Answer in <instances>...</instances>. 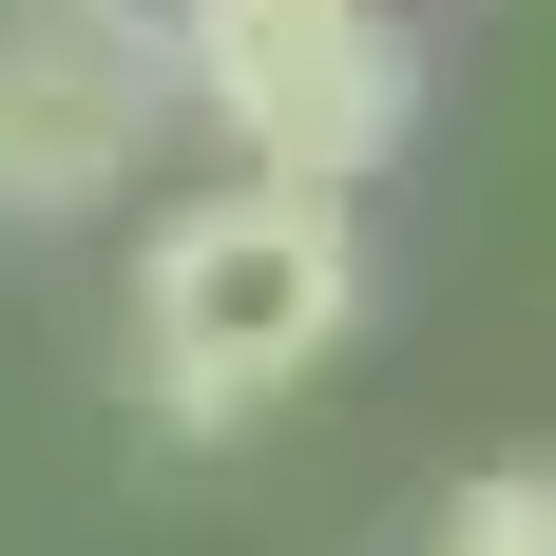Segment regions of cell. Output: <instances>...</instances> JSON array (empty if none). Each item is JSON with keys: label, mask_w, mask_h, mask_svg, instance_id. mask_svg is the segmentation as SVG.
I'll return each instance as SVG.
<instances>
[{"label": "cell", "mask_w": 556, "mask_h": 556, "mask_svg": "<svg viewBox=\"0 0 556 556\" xmlns=\"http://www.w3.org/2000/svg\"><path fill=\"white\" fill-rule=\"evenodd\" d=\"M365 327V212L307 173H230L135 250V403L154 442H250L327 345Z\"/></svg>", "instance_id": "1"}, {"label": "cell", "mask_w": 556, "mask_h": 556, "mask_svg": "<svg viewBox=\"0 0 556 556\" xmlns=\"http://www.w3.org/2000/svg\"><path fill=\"white\" fill-rule=\"evenodd\" d=\"M173 97L212 115L250 173L365 192L422 135V58H403L384 0H173Z\"/></svg>", "instance_id": "2"}, {"label": "cell", "mask_w": 556, "mask_h": 556, "mask_svg": "<svg viewBox=\"0 0 556 556\" xmlns=\"http://www.w3.org/2000/svg\"><path fill=\"white\" fill-rule=\"evenodd\" d=\"M173 115V0H0V230L115 212Z\"/></svg>", "instance_id": "3"}, {"label": "cell", "mask_w": 556, "mask_h": 556, "mask_svg": "<svg viewBox=\"0 0 556 556\" xmlns=\"http://www.w3.org/2000/svg\"><path fill=\"white\" fill-rule=\"evenodd\" d=\"M442 556H556V460H480L442 500Z\"/></svg>", "instance_id": "4"}]
</instances>
